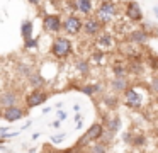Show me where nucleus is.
Instances as JSON below:
<instances>
[{
    "label": "nucleus",
    "mask_w": 158,
    "mask_h": 153,
    "mask_svg": "<svg viewBox=\"0 0 158 153\" xmlns=\"http://www.w3.org/2000/svg\"><path fill=\"white\" fill-rule=\"evenodd\" d=\"M117 15V5L112 0H100L99 7L95 10V17L100 20L102 24H109L116 19Z\"/></svg>",
    "instance_id": "1"
},
{
    "label": "nucleus",
    "mask_w": 158,
    "mask_h": 153,
    "mask_svg": "<svg viewBox=\"0 0 158 153\" xmlns=\"http://www.w3.org/2000/svg\"><path fill=\"white\" fill-rule=\"evenodd\" d=\"M73 51V44L68 37H63V36H58L51 44V54L58 60H63V58H68Z\"/></svg>",
    "instance_id": "2"
},
{
    "label": "nucleus",
    "mask_w": 158,
    "mask_h": 153,
    "mask_svg": "<svg viewBox=\"0 0 158 153\" xmlns=\"http://www.w3.org/2000/svg\"><path fill=\"white\" fill-rule=\"evenodd\" d=\"M82 26H83V20L77 14H70L63 20V31L70 36H77V34L82 32Z\"/></svg>",
    "instance_id": "3"
},
{
    "label": "nucleus",
    "mask_w": 158,
    "mask_h": 153,
    "mask_svg": "<svg viewBox=\"0 0 158 153\" xmlns=\"http://www.w3.org/2000/svg\"><path fill=\"white\" fill-rule=\"evenodd\" d=\"M102 26H104V24L100 22L95 15H92V14H90V15H87V19L83 20L82 31L87 34V36L94 37V36H99V34L102 32Z\"/></svg>",
    "instance_id": "4"
},
{
    "label": "nucleus",
    "mask_w": 158,
    "mask_h": 153,
    "mask_svg": "<svg viewBox=\"0 0 158 153\" xmlns=\"http://www.w3.org/2000/svg\"><path fill=\"white\" fill-rule=\"evenodd\" d=\"M124 102H126V105L131 109H141V105H143V102H144V97L134 87H127L126 90H124Z\"/></svg>",
    "instance_id": "5"
},
{
    "label": "nucleus",
    "mask_w": 158,
    "mask_h": 153,
    "mask_svg": "<svg viewBox=\"0 0 158 153\" xmlns=\"http://www.w3.org/2000/svg\"><path fill=\"white\" fill-rule=\"evenodd\" d=\"M46 100H48V94L43 92L41 88H34L26 97V105H27V109H32V107H38V105H43Z\"/></svg>",
    "instance_id": "6"
},
{
    "label": "nucleus",
    "mask_w": 158,
    "mask_h": 153,
    "mask_svg": "<svg viewBox=\"0 0 158 153\" xmlns=\"http://www.w3.org/2000/svg\"><path fill=\"white\" fill-rule=\"evenodd\" d=\"M43 26L48 32H60L63 29V20L60 19V15H55V14H48V15L43 19Z\"/></svg>",
    "instance_id": "7"
},
{
    "label": "nucleus",
    "mask_w": 158,
    "mask_h": 153,
    "mask_svg": "<svg viewBox=\"0 0 158 153\" xmlns=\"http://www.w3.org/2000/svg\"><path fill=\"white\" fill-rule=\"evenodd\" d=\"M95 44H97L99 49L109 51V49H114L117 43H116V37H114L110 32H100L99 37H97V41H95Z\"/></svg>",
    "instance_id": "8"
},
{
    "label": "nucleus",
    "mask_w": 158,
    "mask_h": 153,
    "mask_svg": "<svg viewBox=\"0 0 158 153\" xmlns=\"http://www.w3.org/2000/svg\"><path fill=\"white\" fill-rule=\"evenodd\" d=\"M126 17L131 20V22H141L143 20V12H141V7L138 2L131 0L126 5Z\"/></svg>",
    "instance_id": "9"
},
{
    "label": "nucleus",
    "mask_w": 158,
    "mask_h": 153,
    "mask_svg": "<svg viewBox=\"0 0 158 153\" xmlns=\"http://www.w3.org/2000/svg\"><path fill=\"white\" fill-rule=\"evenodd\" d=\"M24 116H26V111L21 109L19 105H9V107H5V111H4V119L9 121V122L19 121V119H22Z\"/></svg>",
    "instance_id": "10"
},
{
    "label": "nucleus",
    "mask_w": 158,
    "mask_h": 153,
    "mask_svg": "<svg viewBox=\"0 0 158 153\" xmlns=\"http://www.w3.org/2000/svg\"><path fill=\"white\" fill-rule=\"evenodd\" d=\"M127 39L131 41L133 44H139V46H144V44L148 43V32L144 29H133L129 31V36H127Z\"/></svg>",
    "instance_id": "11"
},
{
    "label": "nucleus",
    "mask_w": 158,
    "mask_h": 153,
    "mask_svg": "<svg viewBox=\"0 0 158 153\" xmlns=\"http://www.w3.org/2000/svg\"><path fill=\"white\" fill-rule=\"evenodd\" d=\"M75 12L82 15H90L94 12V0H73Z\"/></svg>",
    "instance_id": "12"
},
{
    "label": "nucleus",
    "mask_w": 158,
    "mask_h": 153,
    "mask_svg": "<svg viewBox=\"0 0 158 153\" xmlns=\"http://www.w3.org/2000/svg\"><path fill=\"white\" fill-rule=\"evenodd\" d=\"M19 100V95L14 90H4L0 94V105L2 107H9V105H15Z\"/></svg>",
    "instance_id": "13"
},
{
    "label": "nucleus",
    "mask_w": 158,
    "mask_h": 153,
    "mask_svg": "<svg viewBox=\"0 0 158 153\" xmlns=\"http://www.w3.org/2000/svg\"><path fill=\"white\" fill-rule=\"evenodd\" d=\"M104 129H106V128H104V124H100V122H94V124L87 129L85 136L90 139V141H97V139H100Z\"/></svg>",
    "instance_id": "14"
},
{
    "label": "nucleus",
    "mask_w": 158,
    "mask_h": 153,
    "mask_svg": "<svg viewBox=\"0 0 158 153\" xmlns=\"http://www.w3.org/2000/svg\"><path fill=\"white\" fill-rule=\"evenodd\" d=\"M27 82H29V85H31L32 88H43L44 83H46L44 77H43L41 73H38V71H32V73L27 77Z\"/></svg>",
    "instance_id": "15"
},
{
    "label": "nucleus",
    "mask_w": 158,
    "mask_h": 153,
    "mask_svg": "<svg viewBox=\"0 0 158 153\" xmlns=\"http://www.w3.org/2000/svg\"><path fill=\"white\" fill-rule=\"evenodd\" d=\"M110 87H112L114 92H124L129 85H127V77H116L112 82H110Z\"/></svg>",
    "instance_id": "16"
},
{
    "label": "nucleus",
    "mask_w": 158,
    "mask_h": 153,
    "mask_svg": "<svg viewBox=\"0 0 158 153\" xmlns=\"http://www.w3.org/2000/svg\"><path fill=\"white\" fill-rule=\"evenodd\" d=\"M75 68L80 75H89L90 73V61L85 58H78L75 60Z\"/></svg>",
    "instance_id": "17"
},
{
    "label": "nucleus",
    "mask_w": 158,
    "mask_h": 153,
    "mask_svg": "<svg viewBox=\"0 0 158 153\" xmlns=\"http://www.w3.org/2000/svg\"><path fill=\"white\" fill-rule=\"evenodd\" d=\"M78 90L82 92V94L89 95V97H92L94 94H97V92L102 90V87L97 83H87V85H82V87H78Z\"/></svg>",
    "instance_id": "18"
},
{
    "label": "nucleus",
    "mask_w": 158,
    "mask_h": 153,
    "mask_svg": "<svg viewBox=\"0 0 158 153\" xmlns=\"http://www.w3.org/2000/svg\"><path fill=\"white\" fill-rule=\"evenodd\" d=\"M106 129H109V131H112V133L119 131V129H121V119H119V116H114V117L107 119V121H106Z\"/></svg>",
    "instance_id": "19"
},
{
    "label": "nucleus",
    "mask_w": 158,
    "mask_h": 153,
    "mask_svg": "<svg viewBox=\"0 0 158 153\" xmlns=\"http://www.w3.org/2000/svg\"><path fill=\"white\" fill-rule=\"evenodd\" d=\"M32 29H34V26H32L31 20H24V22L21 24V34H22V39L32 37Z\"/></svg>",
    "instance_id": "20"
},
{
    "label": "nucleus",
    "mask_w": 158,
    "mask_h": 153,
    "mask_svg": "<svg viewBox=\"0 0 158 153\" xmlns=\"http://www.w3.org/2000/svg\"><path fill=\"white\" fill-rule=\"evenodd\" d=\"M92 60H90V63H95V65H104L106 63V51H102V49H97V51H94L92 53Z\"/></svg>",
    "instance_id": "21"
},
{
    "label": "nucleus",
    "mask_w": 158,
    "mask_h": 153,
    "mask_svg": "<svg viewBox=\"0 0 158 153\" xmlns=\"http://www.w3.org/2000/svg\"><path fill=\"white\" fill-rule=\"evenodd\" d=\"M112 73L116 75V77H126V75L129 73V68L123 63H114L112 65Z\"/></svg>",
    "instance_id": "22"
},
{
    "label": "nucleus",
    "mask_w": 158,
    "mask_h": 153,
    "mask_svg": "<svg viewBox=\"0 0 158 153\" xmlns=\"http://www.w3.org/2000/svg\"><path fill=\"white\" fill-rule=\"evenodd\" d=\"M89 151H92V153H104V151H107V146L104 145V143H99V145L89 146Z\"/></svg>",
    "instance_id": "23"
},
{
    "label": "nucleus",
    "mask_w": 158,
    "mask_h": 153,
    "mask_svg": "<svg viewBox=\"0 0 158 153\" xmlns=\"http://www.w3.org/2000/svg\"><path fill=\"white\" fill-rule=\"evenodd\" d=\"M114 134H116V133L109 131V129H104V133H102V136H100V139H102V143H110V141H112V138H114Z\"/></svg>",
    "instance_id": "24"
},
{
    "label": "nucleus",
    "mask_w": 158,
    "mask_h": 153,
    "mask_svg": "<svg viewBox=\"0 0 158 153\" xmlns=\"http://www.w3.org/2000/svg\"><path fill=\"white\" fill-rule=\"evenodd\" d=\"M17 71L21 75H24V77H29V75L32 73V70H31V66H27V65H17Z\"/></svg>",
    "instance_id": "25"
},
{
    "label": "nucleus",
    "mask_w": 158,
    "mask_h": 153,
    "mask_svg": "<svg viewBox=\"0 0 158 153\" xmlns=\"http://www.w3.org/2000/svg\"><path fill=\"white\" fill-rule=\"evenodd\" d=\"M24 48H27V49H34V48H38V39H34V37H27V39H24Z\"/></svg>",
    "instance_id": "26"
},
{
    "label": "nucleus",
    "mask_w": 158,
    "mask_h": 153,
    "mask_svg": "<svg viewBox=\"0 0 158 153\" xmlns=\"http://www.w3.org/2000/svg\"><path fill=\"white\" fill-rule=\"evenodd\" d=\"M144 143H146V138H144L143 134H139V136H134L133 138V143H131V145L133 146H138V148H139V146H143Z\"/></svg>",
    "instance_id": "27"
},
{
    "label": "nucleus",
    "mask_w": 158,
    "mask_h": 153,
    "mask_svg": "<svg viewBox=\"0 0 158 153\" xmlns=\"http://www.w3.org/2000/svg\"><path fill=\"white\" fill-rule=\"evenodd\" d=\"M104 104H106L107 107L114 109V107H117V99L116 97H104Z\"/></svg>",
    "instance_id": "28"
},
{
    "label": "nucleus",
    "mask_w": 158,
    "mask_h": 153,
    "mask_svg": "<svg viewBox=\"0 0 158 153\" xmlns=\"http://www.w3.org/2000/svg\"><path fill=\"white\" fill-rule=\"evenodd\" d=\"M150 90L153 92V94H156V95H158V77H155L153 80H151V83H150Z\"/></svg>",
    "instance_id": "29"
},
{
    "label": "nucleus",
    "mask_w": 158,
    "mask_h": 153,
    "mask_svg": "<svg viewBox=\"0 0 158 153\" xmlns=\"http://www.w3.org/2000/svg\"><path fill=\"white\" fill-rule=\"evenodd\" d=\"M63 139H65V134H56V136H51L49 138V141L55 143V145H58V143H61Z\"/></svg>",
    "instance_id": "30"
},
{
    "label": "nucleus",
    "mask_w": 158,
    "mask_h": 153,
    "mask_svg": "<svg viewBox=\"0 0 158 153\" xmlns=\"http://www.w3.org/2000/svg\"><path fill=\"white\" fill-rule=\"evenodd\" d=\"M150 65L155 68V70H158V56H151L150 58Z\"/></svg>",
    "instance_id": "31"
},
{
    "label": "nucleus",
    "mask_w": 158,
    "mask_h": 153,
    "mask_svg": "<svg viewBox=\"0 0 158 153\" xmlns=\"http://www.w3.org/2000/svg\"><path fill=\"white\" fill-rule=\"evenodd\" d=\"M133 138L134 136L131 134V133H124V141L126 143H133Z\"/></svg>",
    "instance_id": "32"
},
{
    "label": "nucleus",
    "mask_w": 158,
    "mask_h": 153,
    "mask_svg": "<svg viewBox=\"0 0 158 153\" xmlns=\"http://www.w3.org/2000/svg\"><path fill=\"white\" fill-rule=\"evenodd\" d=\"M66 117H68V116H66L65 111H60V112H58V119H60V121H65Z\"/></svg>",
    "instance_id": "33"
},
{
    "label": "nucleus",
    "mask_w": 158,
    "mask_h": 153,
    "mask_svg": "<svg viewBox=\"0 0 158 153\" xmlns=\"http://www.w3.org/2000/svg\"><path fill=\"white\" fill-rule=\"evenodd\" d=\"M29 3H31V5H39V2H41V0H27Z\"/></svg>",
    "instance_id": "34"
},
{
    "label": "nucleus",
    "mask_w": 158,
    "mask_h": 153,
    "mask_svg": "<svg viewBox=\"0 0 158 153\" xmlns=\"http://www.w3.org/2000/svg\"><path fill=\"white\" fill-rule=\"evenodd\" d=\"M58 126H60V119H58V121H53L51 122V128H58Z\"/></svg>",
    "instance_id": "35"
},
{
    "label": "nucleus",
    "mask_w": 158,
    "mask_h": 153,
    "mask_svg": "<svg viewBox=\"0 0 158 153\" xmlns=\"http://www.w3.org/2000/svg\"><path fill=\"white\" fill-rule=\"evenodd\" d=\"M153 14H155V17L158 19V5H155V7H153Z\"/></svg>",
    "instance_id": "36"
},
{
    "label": "nucleus",
    "mask_w": 158,
    "mask_h": 153,
    "mask_svg": "<svg viewBox=\"0 0 158 153\" xmlns=\"http://www.w3.org/2000/svg\"><path fill=\"white\" fill-rule=\"evenodd\" d=\"M7 131H9V128H0V136H2V134H5Z\"/></svg>",
    "instance_id": "37"
},
{
    "label": "nucleus",
    "mask_w": 158,
    "mask_h": 153,
    "mask_svg": "<svg viewBox=\"0 0 158 153\" xmlns=\"http://www.w3.org/2000/svg\"><path fill=\"white\" fill-rule=\"evenodd\" d=\"M83 128V122L82 121H77V129H82Z\"/></svg>",
    "instance_id": "38"
},
{
    "label": "nucleus",
    "mask_w": 158,
    "mask_h": 153,
    "mask_svg": "<svg viewBox=\"0 0 158 153\" xmlns=\"http://www.w3.org/2000/svg\"><path fill=\"white\" fill-rule=\"evenodd\" d=\"M29 126H31V121H27V122H26V124H24V126H22V129H27V128H29Z\"/></svg>",
    "instance_id": "39"
},
{
    "label": "nucleus",
    "mask_w": 158,
    "mask_h": 153,
    "mask_svg": "<svg viewBox=\"0 0 158 153\" xmlns=\"http://www.w3.org/2000/svg\"><path fill=\"white\" fill-rule=\"evenodd\" d=\"M75 121H82V116H80V114H75Z\"/></svg>",
    "instance_id": "40"
},
{
    "label": "nucleus",
    "mask_w": 158,
    "mask_h": 153,
    "mask_svg": "<svg viewBox=\"0 0 158 153\" xmlns=\"http://www.w3.org/2000/svg\"><path fill=\"white\" fill-rule=\"evenodd\" d=\"M73 109H75V112H78V111H80V105L75 104V105H73Z\"/></svg>",
    "instance_id": "41"
},
{
    "label": "nucleus",
    "mask_w": 158,
    "mask_h": 153,
    "mask_svg": "<svg viewBox=\"0 0 158 153\" xmlns=\"http://www.w3.org/2000/svg\"><path fill=\"white\" fill-rule=\"evenodd\" d=\"M0 117H4V112H0Z\"/></svg>",
    "instance_id": "42"
},
{
    "label": "nucleus",
    "mask_w": 158,
    "mask_h": 153,
    "mask_svg": "<svg viewBox=\"0 0 158 153\" xmlns=\"http://www.w3.org/2000/svg\"><path fill=\"white\" fill-rule=\"evenodd\" d=\"M156 100H158V95H156Z\"/></svg>",
    "instance_id": "43"
},
{
    "label": "nucleus",
    "mask_w": 158,
    "mask_h": 153,
    "mask_svg": "<svg viewBox=\"0 0 158 153\" xmlns=\"http://www.w3.org/2000/svg\"><path fill=\"white\" fill-rule=\"evenodd\" d=\"M49 2H53V0H49Z\"/></svg>",
    "instance_id": "44"
}]
</instances>
